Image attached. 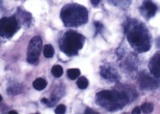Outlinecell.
I'll return each instance as SVG.
<instances>
[{
	"instance_id": "cell-2",
	"label": "cell",
	"mask_w": 160,
	"mask_h": 114,
	"mask_svg": "<svg viewBox=\"0 0 160 114\" xmlns=\"http://www.w3.org/2000/svg\"><path fill=\"white\" fill-rule=\"evenodd\" d=\"M129 102V97L125 91L102 90L95 96L96 103L110 112L121 110Z\"/></svg>"
},
{
	"instance_id": "cell-16",
	"label": "cell",
	"mask_w": 160,
	"mask_h": 114,
	"mask_svg": "<svg viewBox=\"0 0 160 114\" xmlns=\"http://www.w3.org/2000/svg\"><path fill=\"white\" fill-rule=\"evenodd\" d=\"M110 3L116 6L127 7L130 3V0H108Z\"/></svg>"
},
{
	"instance_id": "cell-3",
	"label": "cell",
	"mask_w": 160,
	"mask_h": 114,
	"mask_svg": "<svg viewBox=\"0 0 160 114\" xmlns=\"http://www.w3.org/2000/svg\"><path fill=\"white\" fill-rule=\"evenodd\" d=\"M60 17L65 27L77 28L88 21V11L79 4H68L62 8Z\"/></svg>"
},
{
	"instance_id": "cell-21",
	"label": "cell",
	"mask_w": 160,
	"mask_h": 114,
	"mask_svg": "<svg viewBox=\"0 0 160 114\" xmlns=\"http://www.w3.org/2000/svg\"><path fill=\"white\" fill-rule=\"evenodd\" d=\"M66 111V107L63 104H60L55 109V113L57 114H64Z\"/></svg>"
},
{
	"instance_id": "cell-14",
	"label": "cell",
	"mask_w": 160,
	"mask_h": 114,
	"mask_svg": "<svg viewBox=\"0 0 160 114\" xmlns=\"http://www.w3.org/2000/svg\"><path fill=\"white\" fill-rule=\"evenodd\" d=\"M52 73L56 78L61 77L63 73L62 67L59 65H54L52 68Z\"/></svg>"
},
{
	"instance_id": "cell-27",
	"label": "cell",
	"mask_w": 160,
	"mask_h": 114,
	"mask_svg": "<svg viewBox=\"0 0 160 114\" xmlns=\"http://www.w3.org/2000/svg\"><path fill=\"white\" fill-rule=\"evenodd\" d=\"M8 114H18V113L17 112H16V111H12L9 112H8Z\"/></svg>"
},
{
	"instance_id": "cell-9",
	"label": "cell",
	"mask_w": 160,
	"mask_h": 114,
	"mask_svg": "<svg viewBox=\"0 0 160 114\" xmlns=\"http://www.w3.org/2000/svg\"><path fill=\"white\" fill-rule=\"evenodd\" d=\"M139 10L145 18L150 19L156 15L158 6L152 0H144Z\"/></svg>"
},
{
	"instance_id": "cell-25",
	"label": "cell",
	"mask_w": 160,
	"mask_h": 114,
	"mask_svg": "<svg viewBox=\"0 0 160 114\" xmlns=\"http://www.w3.org/2000/svg\"><path fill=\"white\" fill-rule=\"evenodd\" d=\"M156 45L157 48H160V37L156 38Z\"/></svg>"
},
{
	"instance_id": "cell-15",
	"label": "cell",
	"mask_w": 160,
	"mask_h": 114,
	"mask_svg": "<svg viewBox=\"0 0 160 114\" xmlns=\"http://www.w3.org/2000/svg\"><path fill=\"white\" fill-rule=\"evenodd\" d=\"M67 73L69 79L71 80H75L80 76L81 72L79 69L71 68L68 70Z\"/></svg>"
},
{
	"instance_id": "cell-5",
	"label": "cell",
	"mask_w": 160,
	"mask_h": 114,
	"mask_svg": "<svg viewBox=\"0 0 160 114\" xmlns=\"http://www.w3.org/2000/svg\"><path fill=\"white\" fill-rule=\"evenodd\" d=\"M19 29V23L16 16L0 19V36L4 38L12 37Z\"/></svg>"
},
{
	"instance_id": "cell-23",
	"label": "cell",
	"mask_w": 160,
	"mask_h": 114,
	"mask_svg": "<svg viewBox=\"0 0 160 114\" xmlns=\"http://www.w3.org/2000/svg\"><path fill=\"white\" fill-rule=\"evenodd\" d=\"M141 110L140 108L138 107H135L133 110H132V113L133 114H141Z\"/></svg>"
},
{
	"instance_id": "cell-8",
	"label": "cell",
	"mask_w": 160,
	"mask_h": 114,
	"mask_svg": "<svg viewBox=\"0 0 160 114\" xmlns=\"http://www.w3.org/2000/svg\"><path fill=\"white\" fill-rule=\"evenodd\" d=\"M100 74L103 79L112 82H118L120 80V75L118 71L109 65H104L100 67Z\"/></svg>"
},
{
	"instance_id": "cell-22",
	"label": "cell",
	"mask_w": 160,
	"mask_h": 114,
	"mask_svg": "<svg viewBox=\"0 0 160 114\" xmlns=\"http://www.w3.org/2000/svg\"><path fill=\"white\" fill-rule=\"evenodd\" d=\"M85 114H99V113L95 112L91 108H87L85 111Z\"/></svg>"
},
{
	"instance_id": "cell-4",
	"label": "cell",
	"mask_w": 160,
	"mask_h": 114,
	"mask_svg": "<svg viewBox=\"0 0 160 114\" xmlns=\"http://www.w3.org/2000/svg\"><path fill=\"white\" fill-rule=\"evenodd\" d=\"M85 37L79 33L69 31L65 33L59 41L60 49L68 57L77 56L83 47Z\"/></svg>"
},
{
	"instance_id": "cell-17",
	"label": "cell",
	"mask_w": 160,
	"mask_h": 114,
	"mask_svg": "<svg viewBox=\"0 0 160 114\" xmlns=\"http://www.w3.org/2000/svg\"><path fill=\"white\" fill-rule=\"evenodd\" d=\"M77 84L79 88L85 89L88 86V81L84 76H81L78 79Z\"/></svg>"
},
{
	"instance_id": "cell-26",
	"label": "cell",
	"mask_w": 160,
	"mask_h": 114,
	"mask_svg": "<svg viewBox=\"0 0 160 114\" xmlns=\"http://www.w3.org/2000/svg\"><path fill=\"white\" fill-rule=\"evenodd\" d=\"M49 100L46 98H43L41 100V102L42 104H48V103Z\"/></svg>"
},
{
	"instance_id": "cell-13",
	"label": "cell",
	"mask_w": 160,
	"mask_h": 114,
	"mask_svg": "<svg viewBox=\"0 0 160 114\" xmlns=\"http://www.w3.org/2000/svg\"><path fill=\"white\" fill-rule=\"evenodd\" d=\"M43 53L46 58H51L54 54V50L52 46L50 44H48L44 46Z\"/></svg>"
},
{
	"instance_id": "cell-19",
	"label": "cell",
	"mask_w": 160,
	"mask_h": 114,
	"mask_svg": "<svg viewBox=\"0 0 160 114\" xmlns=\"http://www.w3.org/2000/svg\"><path fill=\"white\" fill-rule=\"evenodd\" d=\"M21 88L18 84H15L9 87L7 90L8 94L10 95H16L20 92Z\"/></svg>"
},
{
	"instance_id": "cell-10",
	"label": "cell",
	"mask_w": 160,
	"mask_h": 114,
	"mask_svg": "<svg viewBox=\"0 0 160 114\" xmlns=\"http://www.w3.org/2000/svg\"><path fill=\"white\" fill-rule=\"evenodd\" d=\"M150 73L157 78H160V53L154 54L150 58L148 64Z\"/></svg>"
},
{
	"instance_id": "cell-18",
	"label": "cell",
	"mask_w": 160,
	"mask_h": 114,
	"mask_svg": "<svg viewBox=\"0 0 160 114\" xmlns=\"http://www.w3.org/2000/svg\"><path fill=\"white\" fill-rule=\"evenodd\" d=\"M154 105L151 102H145L141 106V110L145 114L151 113L154 111Z\"/></svg>"
},
{
	"instance_id": "cell-7",
	"label": "cell",
	"mask_w": 160,
	"mask_h": 114,
	"mask_svg": "<svg viewBox=\"0 0 160 114\" xmlns=\"http://www.w3.org/2000/svg\"><path fill=\"white\" fill-rule=\"evenodd\" d=\"M159 79L153 77L147 72L142 71L139 75L138 83L140 88L142 90H153L159 87L160 80Z\"/></svg>"
},
{
	"instance_id": "cell-11",
	"label": "cell",
	"mask_w": 160,
	"mask_h": 114,
	"mask_svg": "<svg viewBox=\"0 0 160 114\" xmlns=\"http://www.w3.org/2000/svg\"><path fill=\"white\" fill-rule=\"evenodd\" d=\"M18 15H19L20 21L23 24L29 25L32 20V15L29 12L23 11L20 8L18 9Z\"/></svg>"
},
{
	"instance_id": "cell-29",
	"label": "cell",
	"mask_w": 160,
	"mask_h": 114,
	"mask_svg": "<svg viewBox=\"0 0 160 114\" xmlns=\"http://www.w3.org/2000/svg\"><path fill=\"white\" fill-rule=\"evenodd\" d=\"M2 97L1 96V95H0V102L2 101Z\"/></svg>"
},
{
	"instance_id": "cell-28",
	"label": "cell",
	"mask_w": 160,
	"mask_h": 114,
	"mask_svg": "<svg viewBox=\"0 0 160 114\" xmlns=\"http://www.w3.org/2000/svg\"><path fill=\"white\" fill-rule=\"evenodd\" d=\"M2 0H0V7L2 6Z\"/></svg>"
},
{
	"instance_id": "cell-1",
	"label": "cell",
	"mask_w": 160,
	"mask_h": 114,
	"mask_svg": "<svg viewBox=\"0 0 160 114\" xmlns=\"http://www.w3.org/2000/svg\"><path fill=\"white\" fill-rule=\"evenodd\" d=\"M124 31L131 47L138 53L148 51L151 48V36L146 26L137 20L128 19Z\"/></svg>"
},
{
	"instance_id": "cell-24",
	"label": "cell",
	"mask_w": 160,
	"mask_h": 114,
	"mask_svg": "<svg viewBox=\"0 0 160 114\" xmlns=\"http://www.w3.org/2000/svg\"><path fill=\"white\" fill-rule=\"evenodd\" d=\"M100 0H90L91 3L94 7H96L99 3Z\"/></svg>"
},
{
	"instance_id": "cell-20",
	"label": "cell",
	"mask_w": 160,
	"mask_h": 114,
	"mask_svg": "<svg viewBox=\"0 0 160 114\" xmlns=\"http://www.w3.org/2000/svg\"><path fill=\"white\" fill-rule=\"evenodd\" d=\"M94 26L96 28V32H95V36H97V35L102 32L103 29V26L102 23H101L99 22L96 21L94 22Z\"/></svg>"
},
{
	"instance_id": "cell-12",
	"label": "cell",
	"mask_w": 160,
	"mask_h": 114,
	"mask_svg": "<svg viewBox=\"0 0 160 114\" xmlns=\"http://www.w3.org/2000/svg\"><path fill=\"white\" fill-rule=\"evenodd\" d=\"M47 81L42 78H38L33 82V87L36 90L41 91L46 88L47 86Z\"/></svg>"
},
{
	"instance_id": "cell-6",
	"label": "cell",
	"mask_w": 160,
	"mask_h": 114,
	"mask_svg": "<svg viewBox=\"0 0 160 114\" xmlns=\"http://www.w3.org/2000/svg\"><path fill=\"white\" fill-rule=\"evenodd\" d=\"M42 39L39 36L34 37L31 39L27 52V61L29 64L37 62L42 50Z\"/></svg>"
}]
</instances>
